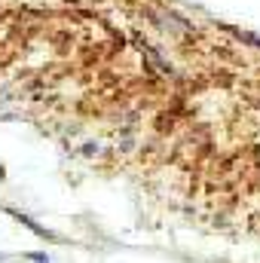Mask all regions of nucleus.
Segmentation results:
<instances>
[{
  "label": "nucleus",
  "instance_id": "f257e3e1",
  "mask_svg": "<svg viewBox=\"0 0 260 263\" xmlns=\"http://www.w3.org/2000/svg\"><path fill=\"white\" fill-rule=\"evenodd\" d=\"M28 257H31L34 263H49V257H46V254H28Z\"/></svg>",
  "mask_w": 260,
  "mask_h": 263
},
{
  "label": "nucleus",
  "instance_id": "f03ea898",
  "mask_svg": "<svg viewBox=\"0 0 260 263\" xmlns=\"http://www.w3.org/2000/svg\"><path fill=\"white\" fill-rule=\"evenodd\" d=\"M0 260H3V254H0Z\"/></svg>",
  "mask_w": 260,
  "mask_h": 263
}]
</instances>
